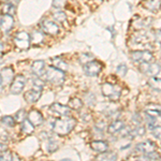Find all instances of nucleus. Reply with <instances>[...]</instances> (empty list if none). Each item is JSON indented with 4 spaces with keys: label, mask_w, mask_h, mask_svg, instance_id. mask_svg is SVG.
Wrapping results in <instances>:
<instances>
[{
    "label": "nucleus",
    "mask_w": 161,
    "mask_h": 161,
    "mask_svg": "<svg viewBox=\"0 0 161 161\" xmlns=\"http://www.w3.org/2000/svg\"><path fill=\"white\" fill-rule=\"evenodd\" d=\"M53 17H54V19L57 20L58 23H64V22H66V19H67L66 13L60 11V10H59V11H56L55 13H54Z\"/></svg>",
    "instance_id": "c756f323"
},
{
    "label": "nucleus",
    "mask_w": 161,
    "mask_h": 161,
    "mask_svg": "<svg viewBox=\"0 0 161 161\" xmlns=\"http://www.w3.org/2000/svg\"><path fill=\"white\" fill-rule=\"evenodd\" d=\"M58 148V142L55 139H50L48 140V145H47V152L48 153H54L56 152Z\"/></svg>",
    "instance_id": "72a5a7b5"
},
{
    "label": "nucleus",
    "mask_w": 161,
    "mask_h": 161,
    "mask_svg": "<svg viewBox=\"0 0 161 161\" xmlns=\"http://www.w3.org/2000/svg\"><path fill=\"white\" fill-rule=\"evenodd\" d=\"M132 123L136 126H140L143 124V115H141L140 113H134L132 116Z\"/></svg>",
    "instance_id": "c9c22d12"
},
{
    "label": "nucleus",
    "mask_w": 161,
    "mask_h": 161,
    "mask_svg": "<svg viewBox=\"0 0 161 161\" xmlns=\"http://www.w3.org/2000/svg\"><path fill=\"white\" fill-rule=\"evenodd\" d=\"M76 126V119L68 116L56 119L53 125V131L58 136H67L71 132Z\"/></svg>",
    "instance_id": "f257e3e1"
},
{
    "label": "nucleus",
    "mask_w": 161,
    "mask_h": 161,
    "mask_svg": "<svg viewBox=\"0 0 161 161\" xmlns=\"http://www.w3.org/2000/svg\"><path fill=\"white\" fill-rule=\"evenodd\" d=\"M125 128V123L123 120H120V119H115V120H113L112 123L108 126V134H117L119 133L123 129Z\"/></svg>",
    "instance_id": "2eb2a0df"
},
{
    "label": "nucleus",
    "mask_w": 161,
    "mask_h": 161,
    "mask_svg": "<svg viewBox=\"0 0 161 161\" xmlns=\"http://www.w3.org/2000/svg\"><path fill=\"white\" fill-rule=\"evenodd\" d=\"M0 75L2 77V82L7 83V84L14 80V72H13V69L10 68V67L2 69L1 72H0Z\"/></svg>",
    "instance_id": "412c9836"
},
{
    "label": "nucleus",
    "mask_w": 161,
    "mask_h": 161,
    "mask_svg": "<svg viewBox=\"0 0 161 161\" xmlns=\"http://www.w3.org/2000/svg\"><path fill=\"white\" fill-rule=\"evenodd\" d=\"M134 132H136V136H143L145 133H146V128H145L143 125H140V126H136V128L134 129Z\"/></svg>",
    "instance_id": "58836bf2"
},
{
    "label": "nucleus",
    "mask_w": 161,
    "mask_h": 161,
    "mask_svg": "<svg viewBox=\"0 0 161 161\" xmlns=\"http://www.w3.org/2000/svg\"><path fill=\"white\" fill-rule=\"evenodd\" d=\"M117 158L118 155L115 152H105L98 155L95 161H117Z\"/></svg>",
    "instance_id": "aec40b11"
},
{
    "label": "nucleus",
    "mask_w": 161,
    "mask_h": 161,
    "mask_svg": "<svg viewBox=\"0 0 161 161\" xmlns=\"http://www.w3.org/2000/svg\"><path fill=\"white\" fill-rule=\"evenodd\" d=\"M50 110L61 117H68L71 115V108L68 105H62L60 103H53L50 106Z\"/></svg>",
    "instance_id": "9d476101"
},
{
    "label": "nucleus",
    "mask_w": 161,
    "mask_h": 161,
    "mask_svg": "<svg viewBox=\"0 0 161 161\" xmlns=\"http://www.w3.org/2000/svg\"><path fill=\"white\" fill-rule=\"evenodd\" d=\"M2 12H3V14H9V15H12L15 13V6L12 3H6L2 8Z\"/></svg>",
    "instance_id": "2f4dec72"
},
{
    "label": "nucleus",
    "mask_w": 161,
    "mask_h": 161,
    "mask_svg": "<svg viewBox=\"0 0 161 161\" xmlns=\"http://www.w3.org/2000/svg\"><path fill=\"white\" fill-rule=\"evenodd\" d=\"M150 132H152V136L154 137L161 140V126H156L155 128H153L150 130Z\"/></svg>",
    "instance_id": "4c0bfd02"
},
{
    "label": "nucleus",
    "mask_w": 161,
    "mask_h": 161,
    "mask_svg": "<svg viewBox=\"0 0 161 161\" xmlns=\"http://www.w3.org/2000/svg\"><path fill=\"white\" fill-rule=\"evenodd\" d=\"M143 7L150 12H157L161 8V0H145Z\"/></svg>",
    "instance_id": "f3484780"
},
{
    "label": "nucleus",
    "mask_w": 161,
    "mask_h": 161,
    "mask_svg": "<svg viewBox=\"0 0 161 161\" xmlns=\"http://www.w3.org/2000/svg\"><path fill=\"white\" fill-rule=\"evenodd\" d=\"M31 70H32V73L37 76L40 77L41 75L45 73V64H44L43 60H36L32 62L31 64Z\"/></svg>",
    "instance_id": "dca6fc26"
},
{
    "label": "nucleus",
    "mask_w": 161,
    "mask_h": 161,
    "mask_svg": "<svg viewBox=\"0 0 161 161\" xmlns=\"http://www.w3.org/2000/svg\"><path fill=\"white\" fill-rule=\"evenodd\" d=\"M0 161H12V153L7 150L0 155Z\"/></svg>",
    "instance_id": "ea45409f"
},
{
    "label": "nucleus",
    "mask_w": 161,
    "mask_h": 161,
    "mask_svg": "<svg viewBox=\"0 0 161 161\" xmlns=\"http://www.w3.org/2000/svg\"><path fill=\"white\" fill-rule=\"evenodd\" d=\"M67 0H53V7L57 8V9H61L66 6Z\"/></svg>",
    "instance_id": "a19ab883"
},
{
    "label": "nucleus",
    "mask_w": 161,
    "mask_h": 161,
    "mask_svg": "<svg viewBox=\"0 0 161 161\" xmlns=\"http://www.w3.org/2000/svg\"><path fill=\"white\" fill-rule=\"evenodd\" d=\"M41 27H42V30L44 32L51 36H55L59 32V26L56 23L52 22V20H43Z\"/></svg>",
    "instance_id": "f8f14e48"
},
{
    "label": "nucleus",
    "mask_w": 161,
    "mask_h": 161,
    "mask_svg": "<svg viewBox=\"0 0 161 161\" xmlns=\"http://www.w3.org/2000/svg\"><path fill=\"white\" fill-rule=\"evenodd\" d=\"M95 128L97 129L98 132H103L105 129H108V126L104 120H99L97 124H95Z\"/></svg>",
    "instance_id": "e433bc0d"
},
{
    "label": "nucleus",
    "mask_w": 161,
    "mask_h": 161,
    "mask_svg": "<svg viewBox=\"0 0 161 161\" xmlns=\"http://www.w3.org/2000/svg\"><path fill=\"white\" fill-rule=\"evenodd\" d=\"M44 40V35L41 30H35L32 31V33L30 35V42L35 45L42 43Z\"/></svg>",
    "instance_id": "5701e85b"
},
{
    "label": "nucleus",
    "mask_w": 161,
    "mask_h": 161,
    "mask_svg": "<svg viewBox=\"0 0 161 161\" xmlns=\"http://www.w3.org/2000/svg\"><path fill=\"white\" fill-rule=\"evenodd\" d=\"M14 119H15L16 123H20V124H22L25 119H27V114H26L25 110H19V112H17V113L15 114Z\"/></svg>",
    "instance_id": "7c9ffc66"
},
{
    "label": "nucleus",
    "mask_w": 161,
    "mask_h": 161,
    "mask_svg": "<svg viewBox=\"0 0 161 161\" xmlns=\"http://www.w3.org/2000/svg\"><path fill=\"white\" fill-rule=\"evenodd\" d=\"M4 51V44L3 43H0V53Z\"/></svg>",
    "instance_id": "09e8293b"
},
{
    "label": "nucleus",
    "mask_w": 161,
    "mask_h": 161,
    "mask_svg": "<svg viewBox=\"0 0 161 161\" xmlns=\"http://www.w3.org/2000/svg\"><path fill=\"white\" fill-rule=\"evenodd\" d=\"M13 25H14V19L12 15L3 14L0 15V28L4 32H9L12 29Z\"/></svg>",
    "instance_id": "9b49d317"
},
{
    "label": "nucleus",
    "mask_w": 161,
    "mask_h": 161,
    "mask_svg": "<svg viewBox=\"0 0 161 161\" xmlns=\"http://www.w3.org/2000/svg\"><path fill=\"white\" fill-rule=\"evenodd\" d=\"M130 58L133 62H150L154 58L152 52L149 51H132L130 53Z\"/></svg>",
    "instance_id": "423d86ee"
},
{
    "label": "nucleus",
    "mask_w": 161,
    "mask_h": 161,
    "mask_svg": "<svg viewBox=\"0 0 161 161\" xmlns=\"http://www.w3.org/2000/svg\"><path fill=\"white\" fill-rule=\"evenodd\" d=\"M14 43L20 50H27L30 45V36L26 31L17 32L14 38Z\"/></svg>",
    "instance_id": "0eeeda50"
},
{
    "label": "nucleus",
    "mask_w": 161,
    "mask_h": 161,
    "mask_svg": "<svg viewBox=\"0 0 161 161\" xmlns=\"http://www.w3.org/2000/svg\"><path fill=\"white\" fill-rule=\"evenodd\" d=\"M90 148L93 152L102 154V153H105L108 150V143L104 140H96V141H92L90 143Z\"/></svg>",
    "instance_id": "4468645a"
},
{
    "label": "nucleus",
    "mask_w": 161,
    "mask_h": 161,
    "mask_svg": "<svg viewBox=\"0 0 161 161\" xmlns=\"http://www.w3.org/2000/svg\"><path fill=\"white\" fill-rule=\"evenodd\" d=\"M44 79L51 84L61 85L64 82V72L55 67H50L44 73Z\"/></svg>",
    "instance_id": "7ed1b4c3"
},
{
    "label": "nucleus",
    "mask_w": 161,
    "mask_h": 161,
    "mask_svg": "<svg viewBox=\"0 0 161 161\" xmlns=\"http://www.w3.org/2000/svg\"><path fill=\"white\" fill-rule=\"evenodd\" d=\"M31 83H32L33 89L42 92V89H43V87H44V80H41L39 76L35 75V77H32V80H31Z\"/></svg>",
    "instance_id": "cd10ccee"
},
{
    "label": "nucleus",
    "mask_w": 161,
    "mask_h": 161,
    "mask_svg": "<svg viewBox=\"0 0 161 161\" xmlns=\"http://www.w3.org/2000/svg\"><path fill=\"white\" fill-rule=\"evenodd\" d=\"M159 117H160V118H161V112H160V116H159Z\"/></svg>",
    "instance_id": "3c124183"
},
{
    "label": "nucleus",
    "mask_w": 161,
    "mask_h": 161,
    "mask_svg": "<svg viewBox=\"0 0 161 161\" xmlns=\"http://www.w3.org/2000/svg\"><path fill=\"white\" fill-rule=\"evenodd\" d=\"M12 161H20L16 154H12Z\"/></svg>",
    "instance_id": "a18cd8bd"
},
{
    "label": "nucleus",
    "mask_w": 161,
    "mask_h": 161,
    "mask_svg": "<svg viewBox=\"0 0 161 161\" xmlns=\"http://www.w3.org/2000/svg\"><path fill=\"white\" fill-rule=\"evenodd\" d=\"M2 84H3V82H2V77L0 75V92H2Z\"/></svg>",
    "instance_id": "de8ad7c7"
},
{
    "label": "nucleus",
    "mask_w": 161,
    "mask_h": 161,
    "mask_svg": "<svg viewBox=\"0 0 161 161\" xmlns=\"http://www.w3.org/2000/svg\"><path fill=\"white\" fill-rule=\"evenodd\" d=\"M83 70H84V73L87 75V76L90 77H95L97 75L100 74V72L102 71V64L98 60H92L88 64H84L83 67Z\"/></svg>",
    "instance_id": "39448f33"
},
{
    "label": "nucleus",
    "mask_w": 161,
    "mask_h": 161,
    "mask_svg": "<svg viewBox=\"0 0 161 161\" xmlns=\"http://www.w3.org/2000/svg\"><path fill=\"white\" fill-rule=\"evenodd\" d=\"M52 64H53V67L61 70V71L66 72L68 70V64L61 58V57H54L52 59Z\"/></svg>",
    "instance_id": "4be33fe9"
},
{
    "label": "nucleus",
    "mask_w": 161,
    "mask_h": 161,
    "mask_svg": "<svg viewBox=\"0 0 161 161\" xmlns=\"http://www.w3.org/2000/svg\"><path fill=\"white\" fill-rule=\"evenodd\" d=\"M60 161H72V160H70V159H62Z\"/></svg>",
    "instance_id": "8fccbe9b"
},
{
    "label": "nucleus",
    "mask_w": 161,
    "mask_h": 161,
    "mask_svg": "<svg viewBox=\"0 0 161 161\" xmlns=\"http://www.w3.org/2000/svg\"><path fill=\"white\" fill-rule=\"evenodd\" d=\"M80 116H82V118L84 119L85 121H88V120H89L90 118H92V117H90V115H89V114H88V113L82 114V115H80Z\"/></svg>",
    "instance_id": "c03bdc74"
},
{
    "label": "nucleus",
    "mask_w": 161,
    "mask_h": 161,
    "mask_svg": "<svg viewBox=\"0 0 161 161\" xmlns=\"http://www.w3.org/2000/svg\"><path fill=\"white\" fill-rule=\"evenodd\" d=\"M95 59V57L92 54H88V53H84V54H80V57H79V61L82 64H88L89 61H92Z\"/></svg>",
    "instance_id": "c85d7f7f"
},
{
    "label": "nucleus",
    "mask_w": 161,
    "mask_h": 161,
    "mask_svg": "<svg viewBox=\"0 0 161 161\" xmlns=\"http://www.w3.org/2000/svg\"><path fill=\"white\" fill-rule=\"evenodd\" d=\"M68 106L71 110L80 111L83 108V100H80V98H71L68 102Z\"/></svg>",
    "instance_id": "393cba45"
},
{
    "label": "nucleus",
    "mask_w": 161,
    "mask_h": 161,
    "mask_svg": "<svg viewBox=\"0 0 161 161\" xmlns=\"http://www.w3.org/2000/svg\"><path fill=\"white\" fill-rule=\"evenodd\" d=\"M136 152L140 153V154L143 155H148L149 153H153L156 150V144L150 140H146V141H143L137 143L134 147Z\"/></svg>",
    "instance_id": "6e6552de"
},
{
    "label": "nucleus",
    "mask_w": 161,
    "mask_h": 161,
    "mask_svg": "<svg viewBox=\"0 0 161 161\" xmlns=\"http://www.w3.org/2000/svg\"><path fill=\"white\" fill-rule=\"evenodd\" d=\"M160 112H161V106L159 104H147L146 108H145L144 113L154 118H157L160 116Z\"/></svg>",
    "instance_id": "6ab92c4d"
},
{
    "label": "nucleus",
    "mask_w": 161,
    "mask_h": 161,
    "mask_svg": "<svg viewBox=\"0 0 161 161\" xmlns=\"http://www.w3.org/2000/svg\"><path fill=\"white\" fill-rule=\"evenodd\" d=\"M101 92L105 98H108V100L112 102L118 101L119 98L121 96V88L118 85L112 84V83L105 82L101 85Z\"/></svg>",
    "instance_id": "f03ea898"
},
{
    "label": "nucleus",
    "mask_w": 161,
    "mask_h": 161,
    "mask_svg": "<svg viewBox=\"0 0 161 161\" xmlns=\"http://www.w3.org/2000/svg\"><path fill=\"white\" fill-rule=\"evenodd\" d=\"M26 85V79L24 75H16L14 77V80H12V84H11V87H10V92L14 95H19L23 92Z\"/></svg>",
    "instance_id": "1a4fd4ad"
},
{
    "label": "nucleus",
    "mask_w": 161,
    "mask_h": 161,
    "mask_svg": "<svg viewBox=\"0 0 161 161\" xmlns=\"http://www.w3.org/2000/svg\"><path fill=\"white\" fill-rule=\"evenodd\" d=\"M146 156L148 157L149 160H157V159H159V158H160V155L158 154L156 150H155V152H153V153H149V154L146 155Z\"/></svg>",
    "instance_id": "79ce46f5"
},
{
    "label": "nucleus",
    "mask_w": 161,
    "mask_h": 161,
    "mask_svg": "<svg viewBox=\"0 0 161 161\" xmlns=\"http://www.w3.org/2000/svg\"><path fill=\"white\" fill-rule=\"evenodd\" d=\"M148 86L155 92H161V77L153 76L148 80Z\"/></svg>",
    "instance_id": "b1692460"
},
{
    "label": "nucleus",
    "mask_w": 161,
    "mask_h": 161,
    "mask_svg": "<svg viewBox=\"0 0 161 161\" xmlns=\"http://www.w3.org/2000/svg\"><path fill=\"white\" fill-rule=\"evenodd\" d=\"M139 69L143 74L148 75L149 77L158 76L161 73V66L157 62H142Z\"/></svg>",
    "instance_id": "20e7f679"
},
{
    "label": "nucleus",
    "mask_w": 161,
    "mask_h": 161,
    "mask_svg": "<svg viewBox=\"0 0 161 161\" xmlns=\"http://www.w3.org/2000/svg\"><path fill=\"white\" fill-rule=\"evenodd\" d=\"M40 97H41V92H40V90L30 89V90H28V92L25 93V100L27 101L28 103H30V104L37 102V101L40 99Z\"/></svg>",
    "instance_id": "a211bd4d"
},
{
    "label": "nucleus",
    "mask_w": 161,
    "mask_h": 161,
    "mask_svg": "<svg viewBox=\"0 0 161 161\" xmlns=\"http://www.w3.org/2000/svg\"><path fill=\"white\" fill-rule=\"evenodd\" d=\"M33 130H35V126H33V125L31 124L29 120H28V118L25 119V120L22 123V131H23V133L30 134V133H32Z\"/></svg>",
    "instance_id": "a878e982"
},
{
    "label": "nucleus",
    "mask_w": 161,
    "mask_h": 161,
    "mask_svg": "<svg viewBox=\"0 0 161 161\" xmlns=\"http://www.w3.org/2000/svg\"><path fill=\"white\" fill-rule=\"evenodd\" d=\"M96 96L93 95L92 92H86L84 95V102L86 103L88 106H90V108H93V106L96 105Z\"/></svg>",
    "instance_id": "bb28decb"
},
{
    "label": "nucleus",
    "mask_w": 161,
    "mask_h": 161,
    "mask_svg": "<svg viewBox=\"0 0 161 161\" xmlns=\"http://www.w3.org/2000/svg\"><path fill=\"white\" fill-rule=\"evenodd\" d=\"M160 149H161V148H160Z\"/></svg>",
    "instance_id": "603ef678"
},
{
    "label": "nucleus",
    "mask_w": 161,
    "mask_h": 161,
    "mask_svg": "<svg viewBox=\"0 0 161 161\" xmlns=\"http://www.w3.org/2000/svg\"><path fill=\"white\" fill-rule=\"evenodd\" d=\"M7 146L4 144H2V143H0V150H6Z\"/></svg>",
    "instance_id": "49530a36"
},
{
    "label": "nucleus",
    "mask_w": 161,
    "mask_h": 161,
    "mask_svg": "<svg viewBox=\"0 0 161 161\" xmlns=\"http://www.w3.org/2000/svg\"><path fill=\"white\" fill-rule=\"evenodd\" d=\"M154 39L156 42L161 44V29H157L154 32Z\"/></svg>",
    "instance_id": "37998d69"
},
{
    "label": "nucleus",
    "mask_w": 161,
    "mask_h": 161,
    "mask_svg": "<svg viewBox=\"0 0 161 161\" xmlns=\"http://www.w3.org/2000/svg\"><path fill=\"white\" fill-rule=\"evenodd\" d=\"M27 118H28V120H29L35 127L42 125L43 120H44L42 113H41V112H39L38 110H31L29 113H28Z\"/></svg>",
    "instance_id": "ddd939ff"
},
{
    "label": "nucleus",
    "mask_w": 161,
    "mask_h": 161,
    "mask_svg": "<svg viewBox=\"0 0 161 161\" xmlns=\"http://www.w3.org/2000/svg\"><path fill=\"white\" fill-rule=\"evenodd\" d=\"M1 123L8 127H13L16 121H15L14 117H12V116H4V117L1 118Z\"/></svg>",
    "instance_id": "f704fd0d"
},
{
    "label": "nucleus",
    "mask_w": 161,
    "mask_h": 161,
    "mask_svg": "<svg viewBox=\"0 0 161 161\" xmlns=\"http://www.w3.org/2000/svg\"><path fill=\"white\" fill-rule=\"evenodd\" d=\"M127 71H128V67H127V64H120L116 67V73L121 77L127 74Z\"/></svg>",
    "instance_id": "473e14b6"
}]
</instances>
